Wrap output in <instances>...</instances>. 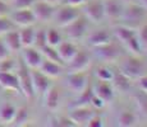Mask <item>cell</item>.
I'll use <instances>...</instances> for the list:
<instances>
[{
	"label": "cell",
	"instance_id": "obj_1",
	"mask_svg": "<svg viewBox=\"0 0 147 127\" xmlns=\"http://www.w3.org/2000/svg\"><path fill=\"white\" fill-rule=\"evenodd\" d=\"M113 33H114L115 38L120 42L121 46H124L128 51H131L133 55L140 56L145 51L140 43L137 32L132 27H128V25H124V24L115 25L113 28Z\"/></svg>",
	"mask_w": 147,
	"mask_h": 127
},
{
	"label": "cell",
	"instance_id": "obj_32",
	"mask_svg": "<svg viewBox=\"0 0 147 127\" xmlns=\"http://www.w3.org/2000/svg\"><path fill=\"white\" fill-rule=\"evenodd\" d=\"M61 41H63V39H61L60 33H59L55 28H50V29L46 31V45L56 47Z\"/></svg>",
	"mask_w": 147,
	"mask_h": 127
},
{
	"label": "cell",
	"instance_id": "obj_4",
	"mask_svg": "<svg viewBox=\"0 0 147 127\" xmlns=\"http://www.w3.org/2000/svg\"><path fill=\"white\" fill-rule=\"evenodd\" d=\"M146 17V9L141 4L137 3H129L127 7H124L123 14H121V21L124 22V25H136L141 24Z\"/></svg>",
	"mask_w": 147,
	"mask_h": 127
},
{
	"label": "cell",
	"instance_id": "obj_45",
	"mask_svg": "<svg viewBox=\"0 0 147 127\" xmlns=\"http://www.w3.org/2000/svg\"><path fill=\"white\" fill-rule=\"evenodd\" d=\"M65 3L68 5H72V7H81L86 3V0H65Z\"/></svg>",
	"mask_w": 147,
	"mask_h": 127
},
{
	"label": "cell",
	"instance_id": "obj_42",
	"mask_svg": "<svg viewBox=\"0 0 147 127\" xmlns=\"http://www.w3.org/2000/svg\"><path fill=\"white\" fill-rule=\"evenodd\" d=\"M137 85L140 88V90L147 93V74H143L142 76H140L137 79Z\"/></svg>",
	"mask_w": 147,
	"mask_h": 127
},
{
	"label": "cell",
	"instance_id": "obj_33",
	"mask_svg": "<svg viewBox=\"0 0 147 127\" xmlns=\"http://www.w3.org/2000/svg\"><path fill=\"white\" fill-rule=\"evenodd\" d=\"M96 76L100 81H111L113 75H114V71L111 69H109L107 66H98L95 71Z\"/></svg>",
	"mask_w": 147,
	"mask_h": 127
},
{
	"label": "cell",
	"instance_id": "obj_10",
	"mask_svg": "<svg viewBox=\"0 0 147 127\" xmlns=\"http://www.w3.org/2000/svg\"><path fill=\"white\" fill-rule=\"evenodd\" d=\"M31 78H32V85H33V90H35V95L44 97V94L53 85L50 78L45 75L44 72H41L38 69H31Z\"/></svg>",
	"mask_w": 147,
	"mask_h": 127
},
{
	"label": "cell",
	"instance_id": "obj_28",
	"mask_svg": "<svg viewBox=\"0 0 147 127\" xmlns=\"http://www.w3.org/2000/svg\"><path fill=\"white\" fill-rule=\"evenodd\" d=\"M117 122H118V126H120V127L136 126L137 125V116L131 111H123L119 116H118Z\"/></svg>",
	"mask_w": 147,
	"mask_h": 127
},
{
	"label": "cell",
	"instance_id": "obj_36",
	"mask_svg": "<svg viewBox=\"0 0 147 127\" xmlns=\"http://www.w3.org/2000/svg\"><path fill=\"white\" fill-rule=\"evenodd\" d=\"M140 43L143 50H147V23H142L140 27V31L137 33Z\"/></svg>",
	"mask_w": 147,
	"mask_h": 127
},
{
	"label": "cell",
	"instance_id": "obj_44",
	"mask_svg": "<svg viewBox=\"0 0 147 127\" xmlns=\"http://www.w3.org/2000/svg\"><path fill=\"white\" fill-rule=\"evenodd\" d=\"M9 13H10V9L7 5V3L4 0H0V17H8Z\"/></svg>",
	"mask_w": 147,
	"mask_h": 127
},
{
	"label": "cell",
	"instance_id": "obj_22",
	"mask_svg": "<svg viewBox=\"0 0 147 127\" xmlns=\"http://www.w3.org/2000/svg\"><path fill=\"white\" fill-rule=\"evenodd\" d=\"M56 51L59 53V57L61 59V61L64 65H67L70 60L73 59V56L77 53V47L69 41H61L60 43L56 46Z\"/></svg>",
	"mask_w": 147,
	"mask_h": 127
},
{
	"label": "cell",
	"instance_id": "obj_37",
	"mask_svg": "<svg viewBox=\"0 0 147 127\" xmlns=\"http://www.w3.org/2000/svg\"><path fill=\"white\" fill-rule=\"evenodd\" d=\"M14 69H17V64L16 61L10 59V56L0 61V70L1 71H13Z\"/></svg>",
	"mask_w": 147,
	"mask_h": 127
},
{
	"label": "cell",
	"instance_id": "obj_38",
	"mask_svg": "<svg viewBox=\"0 0 147 127\" xmlns=\"http://www.w3.org/2000/svg\"><path fill=\"white\" fill-rule=\"evenodd\" d=\"M36 0H12V4L14 9H26L31 8Z\"/></svg>",
	"mask_w": 147,
	"mask_h": 127
},
{
	"label": "cell",
	"instance_id": "obj_29",
	"mask_svg": "<svg viewBox=\"0 0 147 127\" xmlns=\"http://www.w3.org/2000/svg\"><path fill=\"white\" fill-rule=\"evenodd\" d=\"M28 118H30L28 108L27 107H19V108H17V112H16V114H14V118L12 122H10V125L16 126V127L24 126V125H27Z\"/></svg>",
	"mask_w": 147,
	"mask_h": 127
},
{
	"label": "cell",
	"instance_id": "obj_13",
	"mask_svg": "<svg viewBox=\"0 0 147 127\" xmlns=\"http://www.w3.org/2000/svg\"><path fill=\"white\" fill-rule=\"evenodd\" d=\"M22 60L30 69H38L41 63L44 61L41 51L36 47H23L22 49Z\"/></svg>",
	"mask_w": 147,
	"mask_h": 127
},
{
	"label": "cell",
	"instance_id": "obj_16",
	"mask_svg": "<svg viewBox=\"0 0 147 127\" xmlns=\"http://www.w3.org/2000/svg\"><path fill=\"white\" fill-rule=\"evenodd\" d=\"M102 8H104V15H105V19L118 21V19L121 18L124 7L119 0H104Z\"/></svg>",
	"mask_w": 147,
	"mask_h": 127
},
{
	"label": "cell",
	"instance_id": "obj_5",
	"mask_svg": "<svg viewBox=\"0 0 147 127\" xmlns=\"http://www.w3.org/2000/svg\"><path fill=\"white\" fill-rule=\"evenodd\" d=\"M92 50H94L95 57H97L102 63H114V61L119 60L121 56L120 47L113 41L101 45V46L92 47Z\"/></svg>",
	"mask_w": 147,
	"mask_h": 127
},
{
	"label": "cell",
	"instance_id": "obj_25",
	"mask_svg": "<svg viewBox=\"0 0 147 127\" xmlns=\"http://www.w3.org/2000/svg\"><path fill=\"white\" fill-rule=\"evenodd\" d=\"M4 39L5 45H7L8 50L12 52H18L22 50V45H21V39H19V33L17 29H12L9 32H7L4 36H1Z\"/></svg>",
	"mask_w": 147,
	"mask_h": 127
},
{
	"label": "cell",
	"instance_id": "obj_30",
	"mask_svg": "<svg viewBox=\"0 0 147 127\" xmlns=\"http://www.w3.org/2000/svg\"><path fill=\"white\" fill-rule=\"evenodd\" d=\"M40 51H41L42 56H44V59H47V60H51V61H54V63L64 65V63L61 61V59L59 57V53H58V51H56V47L45 45L42 49H40Z\"/></svg>",
	"mask_w": 147,
	"mask_h": 127
},
{
	"label": "cell",
	"instance_id": "obj_26",
	"mask_svg": "<svg viewBox=\"0 0 147 127\" xmlns=\"http://www.w3.org/2000/svg\"><path fill=\"white\" fill-rule=\"evenodd\" d=\"M17 112V107L9 102H4L0 104V123L3 125H10L13 121L14 114Z\"/></svg>",
	"mask_w": 147,
	"mask_h": 127
},
{
	"label": "cell",
	"instance_id": "obj_19",
	"mask_svg": "<svg viewBox=\"0 0 147 127\" xmlns=\"http://www.w3.org/2000/svg\"><path fill=\"white\" fill-rule=\"evenodd\" d=\"M38 70L41 72H44L46 76H49V78H59L64 72V65L54 63V61L47 60V59H44Z\"/></svg>",
	"mask_w": 147,
	"mask_h": 127
},
{
	"label": "cell",
	"instance_id": "obj_41",
	"mask_svg": "<svg viewBox=\"0 0 147 127\" xmlns=\"http://www.w3.org/2000/svg\"><path fill=\"white\" fill-rule=\"evenodd\" d=\"M9 56H10V51L8 50V47H7V45H5L3 37H0V61L7 59V57H9Z\"/></svg>",
	"mask_w": 147,
	"mask_h": 127
},
{
	"label": "cell",
	"instance_id": "obj_17",
	"mask_svg": "<svg viewBox=\"0 0 147 127\" xmlns=\"http://www.w3.org/2000/svg\"><path fill=\"white\" fill-rule=\"evenodd\" d=\"M111 38H113L111 33L107 29H105V28H101V29L92 31L86 37V42L91 47H96V46H101V45H105L107 42H110Z\"/></svg>",
	"mask_w": 147,
	"mask_h": 127
},
{
	"label": "cell",
	"instance_id": "obj_11",
	"mask_svg": "<svg viewBox=\"0 0 147 127\" xmlns=\"http://www.w3.org/2000/svg\"><path fill=\"white\" fill-rule=\"evenodd\" d=\"M64 28H65V35L69 39H81L87 33L88 23L83 15H80Z\"/></svg>",
	"mask_w": 147,
	"mask_h": 127
},
{
	"label": "cell",
	"instance_id": "obj_2",
	"mask_svg": "<svg viewBox=\"0 0 147 127\" xmlns=\"http://www.w3.org/2000/svg\"><path fill=\"white\" fill-rule=\"evenodd\" d=\"M17 78H18L19 88H21V94L24 95L27 99H33L36 97L35 90L32 85V78H31V69L23 63V60L19 61L17 65Z\"/></svg>",
	"mask_w": 147,
	"mask_h": 127
},
{
	"label": "cell",
	"instance_id": "obj_48",
	"mask_svg": "<svg viewBox=\"0 0 147 127\" xmlns=\"http://www.w3.org/2000/svg\"><path fill=\"white\" fill-rule=\"evenodd\" d=\"M124 1H127V3H133L134 0H124Z\"/></svg>",
	"mask_w": 147,
	"mask_h": 127
},
{
	"label": "cell",
	"instance_id": "obj_14",
	"mask_svg": "<svg viewBox=\"0 0 147 127\" xmlns=\"http://www.w3.org/2000/svg\"><path fill=\"white\" fill-rule=\"evenodd\" d=\"M91 65V56L86 51H77L73 59L67 64L69 71H86Z\"/></svg>",
	"mask_w": 147,
	"mask_h": 127
},
{
	"label": "cell",
	"instance_id": "obj_21",
	"mask_svg": "<svg viewBox=\"0 0 147 127\" xmlns=\"http://www.w3.org/2000/svg\"><path fill=\"white\" fill-rule=\"evenodd\" d=\"M42 98H44V106L50 112H55L58 109L59 104H60V94H59V90L56 86H50Z\"/></svg>",
	"mask_w": 147,
	"mask_h": 127
},
{
	"label": "cell",
	"instance_id": "obj_15",
	"mask_svg": "<svg viewBox=\"0 0 147 127\" xmlns=\"http://www.w3.org/2000/svg\"><path fill=\"white\" fill-rule=\"evenodd\" d=\"M94 114L95 112L91 108H88V106H84V107H74V108H72L68 117L76 123V126H87L88 121L91 120V117Z\"/></svg>",
	"mask_w": 147,
	"mask_h": 127
},
{
	"label": "cell",
	"instance_id": "obj_47",
	"mask_svg": "<svg viewBox=\"0 0 147 127\" xmlns=\"http://www.w3.org/2000/svg\"><path fill=\"white\" fill-rule=\"evenodd\" d=\"M138 3H140V4L147 10V0H138Z\"/></svg>",
	"mask_w": 147,
	"mask_h": 127
},
{
	"label": "cell",
	"instance_id": "obj_35",
	"mask_svg": "<svg viewBox=\"0 0 147 127\" xmlns=\"http://www.w3.org/2000/svg\"><path fill=\"white\" fill-rule=\"evenodd\" d=\"M45 45H46V29H37L35 35V41H33V47L40 50Z\"/></svg>",
	"mask_w": 147,
	"mask_h": 127
},
{
	"label": "cell",
	"instance_id": "obj_31",
	"mask_svg": "<svg viewBox=\"0 0 147 127\" xmlns=\"http://www.w3.org/2000/svg\"><path fill=\"white\" fill-rule=\"evenodd\" d=\"M133 98H134V102H136V104H137L138 109H140L143 114H147V93L140 90V92H137L133 95Z\"/></svg>",
	"mask_w": 147,
	"mask_h": 127
},
{
	"label": "cell",
	"instance_id": "obj_18",
	"mask_svg": "<svg viewBox=\"0 0 147 127\" xmlns=\"http://www.w3.org/2000/svg\"><path fill=\"white\" fill-rule=\"evenodd\" d=\"M0 86L21 94V88H19L17 74H13L12 71H1L0 70Z\"/></svg>",
	"mask_w": 147,
	"mask_h": 127
},
{
	"label": "cell",
	"instance_id": "obj_8",
	"mask_svg": "<svg viewBox=\"0 0 147 127\" xmlns=\"http://www.w3.org/2000/svg\"><path fill=\"white\" fill-rule=\"evenodd\" d=\"M82 13H83V17L87 21H91L95 24L101 23L105 19L102 1H98V0L91 3H84L83 8H82Z\"/></svg>",
	"mask_w": 147,
	"mask_h": 127
},
{
	"label": "cell",
	"instance_id": "obj_40",
	"mask_svg": "<svg viewBox=\"0 0 147 127\" xmlns=\"http://www.w3.org/2000/svg\"><path fill=\"white\" fill-rule=\"evenodd\" d=\"M87 126H88V127H102L104 126V121H102V118H101L100 116L95 113L91 117V120L88 121Z\"/></svg>",
	"mask_w": 147,
	"mask_h": 127
},
{
	"label": "cell",
	"instance_id": "obj_34",
	"mask_svg": "<svg viewBox=\"0 0 147 127\" xmlns=\"http://www.w3.org/2000/svg\"><path fill=\"white\" fill-rule=\"evenodd\" d=\"M12 29H16V24L10 21L9 17H0V37Z\"/></svg>",
	"mask_w": 147,
	"mask_h": 127
},
{
	"label": "cell",
	"instance_id": "obj_9",
	"mask_svg": "<svg viewBox=\"0 0 147 127\" xmlns=\"http://www.w3.org/2000/svg\"><path fill=\"white\" fill-rule=\"evenodd\" d=\"M33 14H35V18L37 22H42V23H46V22L53 21L54 13H55V8L53 4L46 3L44 0H36L33 3V5L31 7Z\"/></svg>",
	"mask_w": 147,
	"mask_h": 127
},
{
	"label": "cell",
	"instance_id": "obj_27",
	"mask_svg": "<svg viewBox=\"0 0 147 127\" xmlns=\"http://www.w3.org/2000/svg\"><path fill=\"white\" fill-rule=\"evenodd\" d=\"M18 33H19V39H21L22 49H23V47L33 46V41H35V35H36V29L33 28V25L21 27Z\"/></svg>",
	"mask_w": 147,
	"mask_h": 127
},
{
	"label": "cell",
	"instance_id": "obj_6",
	"mask_svg": "<svg viewBox=\"0 0 147 127\" xmlns=\"http://www.w3.org/2000/svg\"><path fill=\"white\" fill-rule=\"evenodd\" d=\"M64 84L72 93L80 94L88 84V75L86 71H69L64 78Z\"/></svg>",
	"mask_w": 147,
	"mask_h": 127
},
{
	"label": "cell",
	"instance_id": "obj_12",
	"mask_svg": "<svg viewBox=\"0 0 147 127\" xmlns=\"http://www.w3.org/2000/svg\"><path fill=\"white\" fill-rule=\"evenodd\" d=\"M8 17H9L10 21L16 25H18V27L33 25L37 22L31 8H26V9H14L12 13H9Z\"/></svg>",
	"mask_w": 147,
	"mask_h": 127
},
{
	"label": "cell",
	"instance_id": "obj_39",
	"mask_svg": "<svg viewBox=\"0 0 147 127\" xmlns=\"http://www.w3.org/2000/svg\"><path fill=\"white\" fill-rule=\"evenodd\" d=\"M56 127H76V123L69 117H58L56 118Z\"/></svg>",
	"mask_w": 147,
	"mask_h": 127
},
{
	"label": "cell",
	"instance_id": "obj_3",
	"mask_svg": "<svg viewBox=\"0 0 147 127\" xmlns=\"http://www.w3.org/2000/svg\"><path fill=\"white\" fill-rule=\"evenodd\" d=\"M119 71L127 75L129 79L137 80L140 76L146 74V67L143 61L137 55H132L127 59H123L119 64Z\"/></svg>",
	"mask_w": 147,
	"mask_h": 127
},
{
	"label": "cell",
	"instance_id": "obj_46",
	"mask_svg": "<svg viewBox=\"0 0 147 127\" xmlns=\"http://www.w3.org/2000/svg\"><path fill=\"white\" fill-rule=\"evenodd\" d=\"M44 1H46V3H50V4L55 5V4H58V3H61V1H63V0H44Z\"/></svg>",
	"mask_w": 147,
	"mask_h": 127
},
{
	"label": "cell",
	"instance_id": "obj_20",
	"mask_svg": "<svg viewBox=\"0 0 147 127\" xmlns=\"http://www.w3.org/2000/svg\"><path fill=\"white\" fill-rule=\"evenodd\" d=\"M110 84L114 88V90H118L120 93H127L132 88V79H129L121 71H114V75H113Z\"/></svg>",
	"mask_w": 147,
	"mask_h": 127
},
{
	"label": "cell",
	"instance_id": "obj_24",
	"mask_svg": "<svg viewBox=\"0 0 147 127\" xmlns=\"http://www.w3.org/2000/svg\"><path fill=\"white\" fill-rule=\"evenodd\" d=\"M94 90H95V94L97 97H100L105 103L111 102L115 95V90L109 81H100L97 85L94 86Z\"/></svg>",
	"mask_w": 147,
	"mask_h": 127
},
{
	"label": "cell",
	"instance_id": "obj_23",
	"mask_svg": "<svg viewBox=\"0 0 147 127\" xmlns=\"http://www.w3.org/2000/svg\"><path fill=\"white\" fill-rule=\"evenodd\" d=\"M77 99L72 103V108H74V107H84V106H88L90 103H91V99L92 97L95 95V90H94V85H92V83L88 80V84L86 85V88H84L80 94H77Z\"/></svg>",
	"mask_w": 147,
	"mask_h": 127
},
{
	"label": "cell",
	"instance_id": "obj_7",
	"mask_svg": "<svg viewBox=\"0 0 147 127\" xmlns=\"http://www.w3.org/2000/svg\"><path fill=\"white\" fill-rule=\"evenodd\" d=\"M81 15L80 10L77 9V7H72V5H64L60 9L55 10L53 17V21L58 27L64 28L65 25H68L69 23H72L76 18Z\"/></svg>",
	"mask_w": 147,
	"mask_h": 127
},
{
	"label": "cell",
	"instance_id": "obj_43",
	"mask_svg": "<svg viewBox=\"0 0 147 127\" xmlns=\"http://www.w3.org/2000/svg\"><path fill=\"white\" fill-rule=\"evenodd\" d=\"M91 106H94L95 108H98V109H101V108H104V106H105V102H104L102 99H101L100 97H97V95H94L92 97V99H91Z\"/></svg>",
	"mask_w": 147,
	"mask_h": 127
}]
</instances>
